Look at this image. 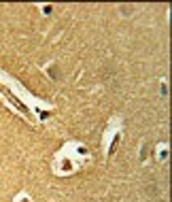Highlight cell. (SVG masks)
<instances>
[{"label":"cell","instance_id":"1","mask_svg":"<svg viewBox=\"0 0 172 202\" xmlns=\"http://www.w3.org/2000/svg\"><path fill=\"white\" fill-rule=\"evenodd\" d=\"M23 202H28V200H23Z\"/></svg>","mask_w":172,"mask_h":202}]
</instances>
